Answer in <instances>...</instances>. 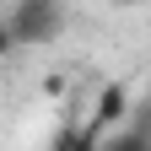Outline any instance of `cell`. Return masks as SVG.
I'll return each mask as SVG.
<instances>
[{"mask_svg":"<svg viewBox=\"0 0 151 151\" xmlns=\"http://www.w3.org/2000/svg\"><path fill=\"white\" fill-rule=\"evenodd\" d=\"M124 113H129V92L119 86V81H108L103 92H97V108H92V119H86V135H113V129L124 124Z\"/></svg>","mask_w":151,"mask_h":151,"instance_id":"cell-1","label":"cell"},{"mask_svg":"<svg viewBox=\"0 0 151 151\" xmlns=\"http://www.w3.org/2000/svg\"><path fill=\"white\" fill-rule=\"evenodd\" d=\"M11 43H16V38H11V22H6V11H0V60L11 54Z\"/></svg>","mask_w":151,"mask_h":151,"instance_id":"cell-3","label":"cell"},{"mask_svg":"<svg viewBox=\"0 0 151 151\" xmlns=\"http://www.w3.org/2000/svg\"><path fill=\"white\" fill-rule=\"evenodd\" d=\"M97 151H151V135H146V129H113V135H103L97 140Z\"/></svg>","mask_w":151,"mask_h":151,"instance_id":"cell-2","label":"cell"}]
</instances>
